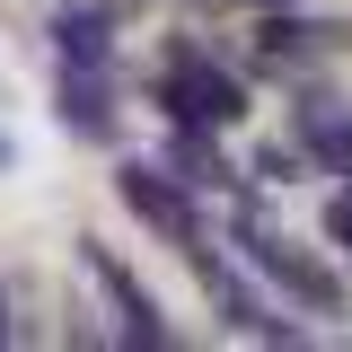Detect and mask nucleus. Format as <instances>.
Returning <instances> with one entry per match:
<instances>
[{"label":"nucleus","mask_w":352,"mask_h":352,"mask_svg":"<svg viewBox=\"0 0 352 352\" xmlns=\"http://www.w3.org/2000/svg\"><path fill=\"white\" fill-rule=\"evenodd\" d=\"M168 97H176L185 124H238L247 115V88L229 80V71H212V62H194V53L168 71Z\"/></svg>","instance_id":"f257e3e1"},{"label":"nucleus","mask_w":352,"mask_h":352,"mask_svg":"<svg viewBox=\"0 0 352 352\" xmlns=\"http://www.w3.org/2000/svg\"><path fill=\"white\" fill-rule=\"evenodd\" d=\"M124 203H132L141 220H150V229H168L185 256L203 247V229H194V212H185V194H176V185H159L150 168H124Z\"/></svg>","instance_id":"f03ea898"},{"label":"nucleus","mask_w":352,"mask_h":352,"mask_svg":"<svg viewBox=\"0 0 352 352\" xmlns=\"http://www.w3.org/2000/svg\"><path fill=\"white\" fill-rule=\"evenodd\" d=\"M88 273H97V282H106V300H115V308H124V317H132V326H124L132 344H168V326H159V308L141 300V282H132V273H124V264H115V256H106L97 238H88Z\"/></svg>","instance_id":"7ed1b4c3"},{"label":"nucleus","mask_w":352,"mask_h":352,"mask_svg":"<svg viewBox=\"0 0 352 352\" xmlns=\"http://www.w3.org/2000/svg\"><path fill=\"white\" fill-rule=\"evenodd\" d=\"M194 264H203V282H212V308L229 317V326H238V335H264V344H291V326H273V317L256 308V291H247V282H229V273L212 264V247H194Z\"/></svg>","instance_id":"20e7f679"},{"label":"nucleus","mask_w":352,"mask_h":352,"mask_svg":"<svg viewBox=\"0 0 352 352\" xmlns=\"http://www.w3.org/2000/svg\"><path fill=\"white\" fill-rule=\"evenodd\" d=\"M247 256H256L264 273L282 282V291H300L308 308H335V282H326V273H317V264H308V256H291L282 238H247Z\"/></svg>","instance_id":"39448f33"},{"label":"nucleus","mask_w":352,"mask_h":352,"mask_svg":"<svg viewBox=\"0 0 352 352\" xmlns=\"http://www.w3.org/2000/svg\"><path fill=\"white\" fill-rule=\"evenodd\" d=\"M53 36H62L71 62H106V9H62V18H53Z\"/></svg>","instance_id":"423d86ee"},{"label":"nucleus","mask_w":352,"mask_h":352,"mask_svg":"<svg viewBox=\"0 0 352 352\" xmlns=\"http://www.w3.org/2000/svg\"><path fill=\"white\" fill-rule=\"evenodd\" d=\"M62 115H71L80 132H106V124H115V115H106V88H97V80H80V71L62 80Z\"/></svg>","instance_id":"0eeeda50"},{"label":"nucleus","mask_w":352,"mask_h":352,"mask_svg":"<svg viewBox=\"0 0 352 352\" xmlns=\"http://www.w3.org/2000/svg\"><path fill=\"white\" fill-rule=\"evenodd\" d=\"M326 229H335V238L352 247V194H335V203H326Z\"/></svg>","instance_id":"6e6552de"},{"label":"nucleus","mask_w":352,"mask_h":352,"mask_svg":"<svg viewBox=\"0 0 352 352\" xmlns=\"http://www.w3.org/2000/svg\"><path fill=\"white\" fill-rule=\"evenodd\" d=\"M0 344H9V291H0Z\"/></svg>","instance_id":"1a4fd4ad"},{"label":"nucleus","mask_w":352,"mask_h":352,"mask_svg":"<svg viewBox=\"0 0 352 352\" xmlns=\"http://www.w3.org/2000/svg\"><path fill=\"white\" fill-rule=\"evenodd\" d=\"M0 168H9V141H0Z\"/></svg>","instance_id":"9d476101"}]
</instances>
